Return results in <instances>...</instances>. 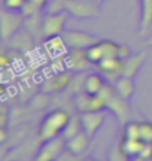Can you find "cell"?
I'll list each match as a JSON object with an SVG mask.
<instances>
[{
    "mask_svg": "<svg viewBox=\"0 0 152 161\" xmlns=\"http://www.w3.org/2000/svg\"><path fill=\"white\" fill-rule=\"evenodd\" d=\"M69 122H70L69 112H66L61 108L54 109L43 116L41 125H39V131H37L39 134L37 136H39L42 142L58 137V136H61L64 133L66 127L69 125Z\"/></svg>",
    "mask_w": 152,
    "mask_h": 161,
    "instance_id": "obj_1",
    "label": "cell"
},
{
    "mask_svg": "<svg viewBox=\"0 0 152 161\" xmlns=\"http://www.w3.org/2000/svg\"><path fill=\"white\" fill-rule=\"evenodd\" d=\"M100 96L105 100L106 109L111 110L112 114H115L117 118L119 119V122H121V125H124V124L128 121V116H130V114H131V104H130V102L125 100V98L115 90L113 84H112V85L111 84H106L105 88L100 92Z\"/></svg>",
    "mask_w": 152,
    "mask_h": 161,
    "instance_id": "obj_2",
    "label": "cell"
},
{
    "mask_svg": "<svg viewBox=\"0 0 152 161\" xmlns=\"http://www.w3.org/2000/svg\"><path fill=\"white\" fill-rule=\"evenodd\" d=\"M69 11L48 12L42 17V36L43 37H54L63 35L66 21L69 18Z\"/></svg>",
    "mask_w": 152,
    "mask_h": 161,
    "instance_id": "obj_3",
    "label": "cell"
},
{
    "mask_svg": "<svg viewBox=\"0 0 152 161\" xmlns=\"http://www.w3.org/2000/svg\"><path fill=\"white\" fill-rule=\"evenodd\" d=\"M85 54L91 64L95 66L103 58L119 57V45L115 43L113 40H97L85 49Z\"/></svg>",
    "mask_w": 152,
    "mask_h": 161,
    "instance_id": "obj_4",
    "label": "cell"
},
{
    "mask_svg": "<svg viewBox=\"0 0 152 161\" xmlns=\"http://www.w3.org/2000/svg\"><path fill=\"white\" fill-rule=\"evenodd\" d=\"M67 139L61 134L58 137L51 139V140H45L42 142L41 148L36 154V161H52V160H60L63 152L67 149Z\"/></svg>",
    "mask_w": 152,
    "mask_h": 161,
    "instance_id": "obj_5",
    "label": "cell"
},
{
    "mask_svg": "<svg viewBox=\"0 0 152 161\" xmlns=\"http://www.w3.org/2000/svg\"><path fill=\"white\" fill-rule=\"evenodd\" d=\"M24 23H25V15L23 12L8 11L3 8L0 12V25H2L0 29L3 40H9L14 35H17Z\"/></svg>",
    "mask_w": 152,
    "mask_h": 161,
    "instance_id": "obj_6",
    "label": "cell"
},
{
    "mask_svg": "<svg viewBox=\"0 0 152 161\" xmlns=\"http://www.w3.org/2000/svg\"><path fill=\"white\" fill-rule=\"evenodd\" d=\"M95 69L111 84H113L117 79H119L124 75V60L119 57H107L95 64Z\"/></svg>",
    "mask_w": 152,
    "mask_h": 161,
    "instance_id": "obj_7",
    "label": "cell"
},
{
    "mask_svg": "<svg viewBox=\"0 0 152 161\" xmlns=\"http://www.w3.org/2000/svg\"><path fill=\"white\" fill-rule=\"evenodd\" d=\"M75 106L79 112H93V110H105L106 103L100 94H90L82 91L75 97Z\"/></svg>",
    "mask_w": 152,
    "mask_h": 161,
    "instance_id": "obj_8",
    "label": "cell"
},
{
    "mask_svg": "<svg viewBox=\"0 0 152 161\" xmlns=\"http://www.w3.org/2000/svg\"><path fill=\"white\" fill-rule=\"evenodd\" d=\"M63 39H64L67 48H81L87 49L90 45H93L94 42H97V36L90 35L87 31H78V30H64L63 31Z\"/></svg>",
    "mask_w": 152,
    "mask_h": 161,
    "instance_id": "obj_9",
    "label": "cell"
},
{
    "mask_svg": "<svg viewBox=\"0 0 152 161\" xmlns=\"http://www.w3.org/2000/svg\"><path fill=\"white\" fill-rule=\"evenodd\" d=\"M82 127L84 130L88 133V136L93 139L97 131L100 130V127L103 125V122L106 119V112L105 110H93V112H82L81 115Z\"/></svg>",
    "mask_w": 152,
    "mask_h": 161,
    "instance_id": "obj_10",
    "label": "cell"
},
{
    "mask_svg": "<svg viewBox=\"0 0 152 161\" xmlns=\"http://www.w3.org/2000/svg\"><path fill=\"white\" fill-rule=\"evenodd\" d=\"M66 64L69 66V69L79 72L84 70L91 66V61L88 60L85 49L81 48H70V51L67 52V57H66Z\"/></svg>",
    "mask_w": 152,
    "mask_h": 161,
    "instance_id": "obj_11",
    "label": "cell"
},
{
    "mask_svg": "<svg viewBox=\"0 0 152 161\" xmlns=\"http://www.w3.org/2000/svg\"><path fill=\"white\" fill-rule=\"evenodd\" d=\"M72 76L69 72H61V73H55L51 76L49 79L45 82V85L42 86V90L45 92H63L67 90V86L70 85Z\"/></svg>",
    "mask_w": 152,
    "mask_h": 161,
    "instance_id": "obj_12",
    "label": "cell"
},
{
    "mask_svg": "<svg viewBox=\"0 0 152 161\" xmlns=\"http://www.w3.org/2000/svg\"><path fill=\"white\" fill-rule=\"evenodd\" d=\"M82 85H84L82 90L85 92H90V94H100L101 90H103L106 85L105 76L101 75L99 70H97V72H91V73H88V75L84 78Z\"/></svg>",
    "mask_w": 152,
    "mask_h": 161,
    "instance_id": "obj_13",
    "label": "cell"
},
{
    "mask_svg": "<svg viewBox=\"0 0 152 161\" xmlns=\"http://www.w3.org/2000/svg\"><path fill=\"white\" fill-rule=\"evenodd\" d=\"M90 140H91V137L88 136V133L85 131V130H82V131H79L78 134H75L73 137L67 139L66 146H67V149L70 151L72 154L81 155V154H84V152L87 151L88 145H90Z\"/></svg>",
    "mask_w": 152,
    "mask_h": 161,
    "instance_id": "obj_14",
    "label": "cell"
},
{
    "mask_svg": "<svg viewBox=\"0 0 152 161\" xmlns=\"http://www.w3.org/2000/svg\"><path fill=\"white\" fill-rule=\"evenodd\" d=\"M146 58V52H139V54H131L127 60H124V76L134 78L137 72L143 66V61Z\"/></svg>",
    "mask_w": 152,
    "mask_h": 161,
    "instance_id": "obj_15",
    "label": "cell"
},
{
    "mask_svg": "<svg viewBox=\"0 0 152 161\" xmlns=\"http://www.w3.org/2000/svg\"><path fill=\"white\" fill-rule=\"evenodd\" d=\"M121 143V149H122L124 155L127 160H137V157L140 154L142 148H143V140L142 139H128V137H122V140L119 142Z\"/></svg>",
    "mask_w": 152,
    "mask_h": 161,
    "instance_id": "obj_16",
    "label": "cell"
},
{
    "mask_svg": "<svg viewBox=\"0 0 152 161\" xmlns=\"http://www.w3.org/2000/svg\"><path fill=\"white\" fill-rule=\"evenodd\" d=\"M113 86L125 100H131L133 94L136 91V85H134V78H130V76H121L119 79H117L113 82Z\"/></svg>",
    "mask_w": 152,
    "mask_h": 161,
    "instance_id": "obj_17",
    "label": "cell"
},
{
    "mask_svg": "<svg viewBox=\"0 0 152 161\" xmlns=\"http://www.w3.org/2000/svg\"><path fill=\"white\" fill-rule=\"evenodd\" d=\"M152 27V0H142L140 35L145 36Z\"/></svg>",
    "mask_w": 152,
    "mask_h": 161,
    "instance_id": "obj_18",
    "label": "cell"
},
{
    "mask_svg": "<svg viewBox=\"0 0 152 161\" xmlns=\"http://www.w3.org/2000/svg\"><path fill=\"white\" fill-rule=\"evenodd\" d=\"M122 137L140 139V121L128 119L122 125Z\"/></svg>",
    "mask_w": 152,
    "mask_h": 161,
    "instance_id": "obj_19",
    "label": "cell"
},
{
    "mask_svg": "<svg viewBox=\"0 0 152 161\" xmlns=\"http://www.w3.org/2000/svg\"><path fill=\"white\" fill-rule=\"evenodd\" d=\"M49 0H27V5L24 8L23 14L25 17L35 15V14H41L42 9H45Z\"/></svg>",
    "mask_w": 152,
    "mask_h": 161,
    "instance_id": "obj_20",
    "label": "cell"
},
{
    "mask_svg": "<svg viewBox=\"0 0 152 161\" xmlns=\"http://www.w3.org/2000/svg\"><path fill=\"white\" fill-rule=\"evenodd\" d=\"M82 130H84V127H82L81 116H75V118H72L70 119L69 125L66 127L63 136H64L66 139H70V137H73L75 134H78L79 131H82Z\"/></svg>",
    "mask_w": 152,
    "mask_h": 161,
    "instance_id": "obj_21",
    "label": "cell"
},
{
    "mask_svg": "<svg viewBox=\"0 0 152 161\" xmlns=\"http://www.w3.org/2000/svg\"><path fill=\"white\" fill-rule=\"evenodd\" d=\"M27 5V0H3V8L8 11L23 12Z\"/></svg>",
    "mask_w": 152,
    "mask_h": 161,
    "instance_id": "obj_22",
    "label": "cell"
},
{
    "mask_svg": "<svg viewBox=\"0 0 152 161\" xmlns=\"http://www.w3.org/2000/svg\"><path fill=\"white\" fill-rule=\"evenodd\" d=\"M140 139L143 142H152V122L140 121Z\"/></svg>",
    "mask_w": 152,
    "mask_h": 161,
    "instance_id": "obj_23",
    "label": "cell"
},
{
    "mask_svg": "<svg viewBox=\"0 0 152 161\" xmlns=\"http://www.w3.org/2000/svg\"><path fill=\"white\" fill-rule=\"evenodd\" d=\"M137 160H143V161L152 160V142H145L143 143V148H142Z\"/></svg>",
    "mask_w": 152,
    "mask_h": 161,
    "instance_id": "obj_24",
    "label": "cell"
},
{
    "mask_svg": "<svg viewBox=\"0 0 152 161\" xmlns=\"http://www.w3.org/2000/svg\"><path fill=\"white\" fill-rule=\"evenodd\" d=\"M131 55V51L127 45H119V58L122 60H127V58Z\"/></svg>",
    "mask_w": 152,
    "mask_h": 161,
    "instance_id": "obj_25",
    "label": "cell"
},
{
    "mask_svg": "<svg viewBox=\"0 0 152 161\" xmlns=\"http://www.w3.org/2000/svg\"><path fill=\"white\" fill-rule=\"evenodd\" d=\"M8 122V112H6V106H2V128L6 127Z\"/></svg>",
    "mask_w": 152,
    "mask_h": 161,
    "instance_id": "obj_26",
    "label": "cell"
},
{
    "mask_svg": "<svg viewBox=\"0 0 152 161\" xmlns=\"http://www.w3.org/2000/svg\"><path fill=\"white\" fill-rule=\"evenodd\" d=\"M90 2H94V3H97V5H101V3H103V0H90Z\"/></svg>",
    "mask_w": 152,
    "mask_h": 161,
    "instance_id": "obj_27",
    "label": "cell"
},
{
    "mask_svg": "<svg viewBox=\"0 0 152 161\" xmlns=\"http://www.w3.org/2000/svg\"><path fill=\"white\" fill-rule=\"evenodd\" d=\"M146 45H152V37L149 40H146Z\"/></svg>",
    "mask_w": 152,
    "mask_h": 161,
    "instance_id": "obj_28",
    "label": "cell"
}]
</instances>
